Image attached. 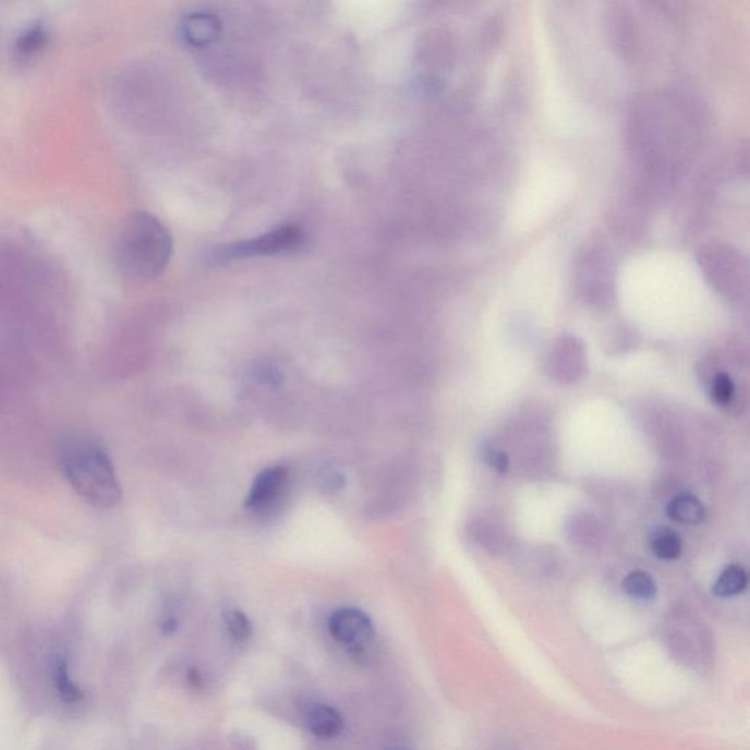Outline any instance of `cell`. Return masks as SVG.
<instances>
[{"label":"cell","mask_w":750,"mask_h":750,"mask_svg":"<svg viewBox=\"0 0 750 750\" xmlns=\"http://www.w3.org/2000/svg\"><path fill=\"white\" fill-rule=\"evenodd\" d=\"M190 680H191V684H193L195 686V688H199V686H203L202 676H199L198 670H195V668H191Z\"/></svg>","instance_id":"e0dca14e"},{"label":"cell","mask_w":750,"mask_h":750,"mask_svg":"<svg viewBox=\"0 0 750 750\" xmlns=\"http://www.w3.org/2000/svg\"><path fill=\"white\" fill-rule=\"evenodd\" d=\"M667 515L673 521L684 523V525H698L705 518V507L697 497L684 494L668 503Z\"/></svg>","instance_id":"9c48e42d"},{"label":"cell","mask_w":750,"mask_h":750,"mask_svg":"<svg viewBox=\"0 0 750 750\" xmlns=\"http://www.w3.org/2000/svg\"><path fill=\"white\" fill-rule=\"evenodd\" d=\"M220 33V23L215 15L194 14L182 24V34L188 43L194 46L208 45Z\"/></svg>","instance_id":"52a82bcc"},{"label":"cell","mask_w":750,"mask_h":750,"mask_svg":"<svg viewBox=\"0 0 750 750\" xmlns=\"http://www.w3.org/2000/svg\"><path fill=\"white\" fill-rule=\"evenodd\" d=\"M484 459L489 467L496 469L498 472H501V474H505L507 468H509V460H507V456L503 453L501 450L494 449L492 446L485 447Z\"/></svg>","instance_id":"2e32d148"},{"label":"cell","mask_w":750,"mask_h":750,"mask_svg":"<svg viewBox=\"0 0 750 750\" xmlns=\"http://www.w3.org/2000/svg\"><path fill=\"white\" fill-rule=\"evenodd\" d=\"M226 628H228L230 637L237 642L249 641L251 634H253V626L249 617L240 609H228L223 615Z\"/></svg>","instance_id":"5bb4252c"},{"label":"cell","mask_w":750,"mask_h":750,"mask_svg":"<svg viewBox=\"0 0 750 750\" xmlns=\"http://www.w3.org/2000/svg\"><path fill=\"white\" fill-rule=\"evenodd\" d=\"M47 36L49 34H47L45 25L40 23L29 25L21 33L19 41H16V52L24 58L33 57V55L40 52L43 47H45Z\"/></svg>","instance_id":"7c38bea8"},{"label":"cell","mask_w":750,"mask_h":750,"mask_svg":"<svg viewBox=\"0 0 750 750\" xmlns=\"http://www.w3.org/2000/svg\"><path fill=\"white\" fill-rule=\"evenodd\" d=\"M310 730L319 739H335L343 730V718L339 711L327 705H315L310 710L309 715Z\"/></svg>","instance_id":"ba28073f"},{"label":"cell","mask_w":750,"mask_h":750,"mask_svg":"<svg viewBox=\"0 0 750 750\" xmlns=\"http://www.w3.org/2000/svg\"><path fill=\"white\" fill-rule=\"evenodd\" d=\"M331 637L351 651H362L374 639V626L370 617L358 608H339L328 620Z\"/></svg>","instance_id":"5b68a950"},{"label":"cell","mask_w":750,"mask_h":750,"mask_svg":"<svg viewBox=\"0 0 750 750\" xmlns=\"http://www.w3.org/2000/svg\"><path fill=\"white\" fill-rule=\"evenodd\" d=\"M172 249V237L159 219L135 213L119 229L114 258L123 275L150 280L168 266Z\"/></svg>","instance_id":"7a4b0ae2"},{"label":"cell","mask_w":750,"mask_h":750,"mask_svg":"<svg viewBox=\"0 0 750 750\" xmlns=\"http://www.w3.org/2000/svg\"><path fill=\"white\" fill-rule=\"evenodd\" d=\"M289 471L285 467H270L259 472L254 480L245 506L251 510L263 511L276 505L285 487H287Z\"/></svg>","instance_id":"8992f818"},{"label":"cell","mask_w":750,"mask_h":750,"mask_svg":"<svg viewBox=\"0 0 750 750\" xmlns=\"http://www.w3.org/2000/svg\"><path fill=\"white\" fill-rule=\"evenodd\" d=\"M748 586V574L740 566H728L724 569L717 581L714 583V594L728 598V596H736L741 594Z\"/></svg>","instance_id":"30bf717a"},{"label":"cell","mask_w":750,"mask_h":750,"mask_svg":"<svg viewBox=\"0 0 750 750\" xmlns=\"http://www.w3.org/2000/svg\"><path fill=\"white\" fill-rule=\"evenodd\" d=\"M304 244V230L300 226L287 225L254 238V240L223 246L217 251L216 257L217 259H240L259 257V255L291 253V251L300 250Z\"/></svg>","instance_id":"277c9868"},{"label":"cell","mask_w":750,"mask_h":750,"mask_svg":"<svg viewBox=\"0 0 750 750\" xmlns=\"http://www.w3.org/2000/svg\"><path fill=\"white\" fill-rule=\"evenodd\" d=\"M59 462L75 492L97 509H113L122 500L121 484L109 455L99 443L71 437L61 446Z\"/></svg>","instance_id":"6da1fadb"},{"label":"cell","mask_w":750,"mask_h":750,"mask_svg":"<svg viewBox=\"0 0 750 750\" xmlns=\"http://www.w3.org/2000/svg\"><path fill=\"white\" fill-rule=\"evenodd\" d=\"M735 394L736 386L730 375L726 373L715 375L713 383H711V398H713L714 403L719 404V407H726V404L731 402Z\"/></svg>","instance_id":"9a60e30c"},{"label":"cell","mask_w":750,"mask_h":750,"mask_svg":"<svg viewBox=\"0 0 750 750\" xmlns=\"http://www.w3.org/2000/svg\"><path fill=\"white\" fill-rule=\"evenodd\" d=\"M651 549L662 560H676L681 554V541L672 531H658L651 540Z\"/></svg>","instance_id":"4fadbf2b"},{"label":"cell","mask_w":750,"mask_h":750,"mask_svg":"<svg viewBox=\"0 0 750 750\" xmlns=\"http://www.w3.org/2000/svg\"><path fill=\"white\" fill-rule=\"evenodd\" d=\"M698 263L710 283L726 295H739L748 283V259L733 245L724 242L703 245Z\"/></svg>","instance_id":"3957f363"},{"label":"cell","mask_w":750,"mask_h":750,"mask_svg":"<svg viewBox=\"0 0 750 750\" xmlns=\"http://www.w3.org/2000/svg\"><path fill=\"white\" fill-rule=\"evenodd\" d=\"M624 590L630 598L638 601H652L656 596L654 578L642 570H634L625 578Z\"/></svg>","instance_id":"8fae6325"}]
</instances>
